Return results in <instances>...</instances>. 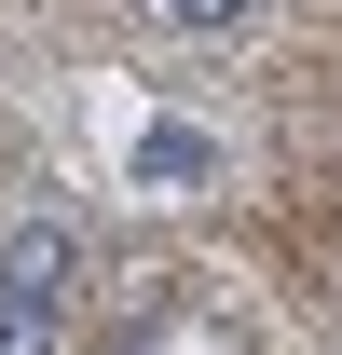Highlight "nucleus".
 <instances>
[{
	"label": "nucleus",
	"mask_w": 342,
	"mask_h": 355,
	"mask_svg": "<svg viewBox=\"0 0 342 355\" xmlns=\"http://www.w3.org/2000/svg\"><path fill=\"white\" fill-rule=\"evenodd\" d=\"M151 14H165V28H247L260 0H151Z\"/></svg>",
	"instance_id": "obj_3"
},
{
	"label": "nucleus",
	"mask_w": 342,
	"mask_h": 355,
	"mask_svg": "<svg viewBox=\"0 0 342 355\" xmlns=\"http://www.w3.org/2000/svg\"><path fill=\"white\" fill-rule=\"evenodd\" d=\"M69 314H83V219L69 205L0 219V355H69Z\"/></svg>",
	"instance_id": "obj_1"
},
{
	"label": "nucleus",
	"mask_w": 342,
	"mask_h": 355,
	"mask_svg": "<svg viewBox=\"0 0 342 355\" xmlns=\"http://www.w3.org/2000/svg\"><path fill=\"white\" fill-rule=\"evenodd\" d=\"M137 178H206V137H192V123H151V137H137Z\"/></svg>",
	"instance_id": "obj_2"
}]
</instances>
